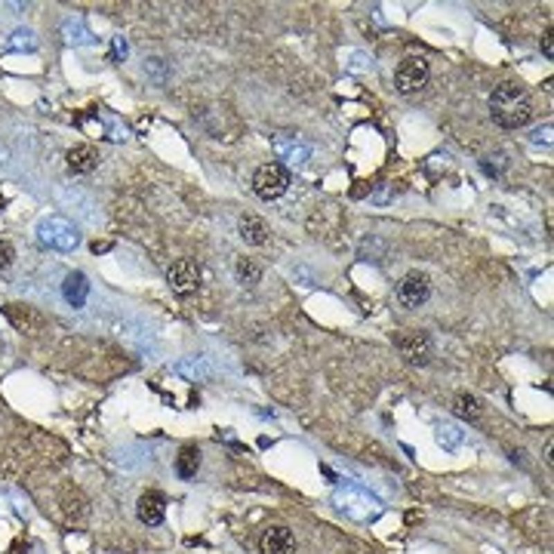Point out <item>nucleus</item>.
Masks as SVG:
<instances>
[{
    "instance_id": "4468645a",
    "label": "nucleus",
    "mask_w": 554,
    "mask_h": 554,
    "mask_svg": "<svg viewBox=\"0 0 554 554\" xmlns=\"http://www.w3.org/2000/svg\"><path fill=\"white\" fill-rule=\"evenodd\" d=\"M197 468H201V450L197 447H182L179 462H176V474H179L182 481H191V477L197 474Z\"/></svg>"
},
{
    "instance_id": "6e6552de",
    "label": "nucleus",
    "mask_w": 554,
    "mask_h": 554,
    "mask_svg": "<svg viewBox=\"0 0 554 554\" xmlns=\"http://www.w3.org/2000/svg\"><path fill=\"white\" fill-rule=\"evenodd\" d=\"M296 551V539L286 526H268L262 533V554H293Z\"/></svg>"
},
{
    "instance_id": "7ed1b4c3",
    "label": "nucleus",
    "mask_w": 554,
    "mask_h": 554,
    "mask_svg": "<svg viewBox=\"0 0 554 554\" xmlns=\"http://www.w3.org/2000/svg\"><path fill=\"white\" fill-rule=\"evenodd\" d=\"M167 284L176 296H188L201 286V265L194 259H179L173 268L167 271Z\"/></svg>"
},
{
    "instance_id": "f257e3e1",
    "label": "nucleus",
    "mask_w": 554,
    "mask_h": 554,
    "mask_svg": "<svg viewBox=\"0 0 554 554\" xmlns=\"http://www.w3.org/2000/svg\"><path fill=\"white\" fill-rule=\"evenodd\" d=\"M490 114L499 127L505 129H521L533 118V102L524 86L517 84H499L490 95Z\"/></svg>"
},
{
    "instance_id": "423d86ee",
    "label": "nucleus",
    "mask_w": 554,
    "mask_h": 554,
    "mask_svg": "<svg viewBox=\"0 0 554 554\" xmlns=\"http://www.w3.org/2000/svg\"><path fill=\"white\" fill-rule=\"evenodd\" d=\"M40 241L59 246V250H71V246H77L80 237H77V228L68 225L65 219H50V222L40 225Z\"/></svg>"
},
{
    "instance_id": "6ab92c4d",
    "label": "nucleus",
    "mask_w": 554,
    "mask_h": 554,
    "mask_svg": "<svg viewBox=\"0 0 554 554\" xmlns=\"http://www.w3.org/2000/svg\"><path fill=\"white\" fill-rule=\"evenodd\" d=\"M542 50H545V56H551V53H554V46H551V34H545V37H542Z\"/></svg>"
},
{
    "instance_id": "20e7f679",
    "label": "nucleus",
    "mask_w": 554,
    "mask_h": 554,
    "mask_svg": "<svg viewBox=\"0 0 554 554\" xmlns=\"http://www.w3.org/2000/svg\"><path fill=\"white\" fill-rule=\"evenodd\" d=\"M428 84V62L422 56H413V59H403L398 74H394V86H398L400 93H416L422 90V86Z\"/></svg>"
},
{
    "instance_id": "1a4fd4ad",
    "label": "nucleus",
    "mask_w": 554,
    "mask_h": 554,
    "mask_svg": "<svg viewBox=\"0 0 554 554\" xmlns=\"http://www.w3.org/2000/svg\"><path fill=\"white\" fill-rule=\"evenodd\" d=\"M3 314L12 320V326L22 333H40L44 330V317H40L34 308H25V305H6Z\"/></svg>"
},
{
    "instance_id": "f8f14e48",
    "label": "nucleus",
    "mask_w": 554,
    "mask_h": 554,
    "mask_svg": "<svg viewBox=\"0 0 554 554\" xmlns=\"http://www.w3.org/2000/svg\"><path fill=\"white\" fill-rule=\"evenodd\" d=\"M62 293H65V299L71 302L74 308H80L86 302V293H90V284H86V277L80 275V271H74V275L65 277V286H62Z\"/></svg>"
},
{
    "instance_id": "a211bd4d",
    "label": "nucleus",
    "mask_w": 554,
    "mask_h": 554,
    "mask_svg": "<svg viewBox=\"0 0 554 554\" xmlns=\"http://www.w3.org/2000/svg\"><path fill=\"white\" fill-rule=\"evenodd\" d=\"M12 259H16V250H12V243L0 241V268H10Z\"/></svg>"
},
{
    "instance_id": "f03ea898",
    "label": "nucleus",
    "mask_w": 554,
    "mask_h": 554,
    "mask_svg": "<svg viewBox=\"0 0 554 554\" xmlns=\"http://www.w3.org/2000/svg\"><path fill=\"white\" fill-rule=\"evenodd\" d=\"M286 169L280 167V163H265V167L256 169V176H252V191H256V197H262V201H277L280 194L286 191Z\"/></svg>"
},
{
    "instance_id": "f3484780",
    "label": "nucleus",
    "mask_w": 554,
    "mask_h": 554,
    "mask_svg": "<svg viewBox=\"0 0 554 554\" xmlns=\"http://www.w3.org/2000/svg\"><path fill=\"white\" fill-rule=\"evenodd\" d=\"M437 437H441V443H443L447 450H456V447H459V441H462V431L453 428V425H441Z\"/></svg>"
},
{
    "instance_id": "ddd939ff",
    "label": "nucleus",
    "mask_w": 554,
    "mask_h": 554,
    "mask_svg": "<svg viewBox=\"0 0 554 554\" xmlns=\"http://www.w3.org/2000/svg\"><path fill=\"white\" fill-rule=\"evenodd\" d=\"M241 237L246 243H252V246H262L265 241H268V225H265L262 219H256V216H243L241 219Z\"/></svg>"
},
{
    "instance_id": "39448f33",
    "label": "nucleus",
    "mask_w": 554,
    "mask_h": 554,
    "mask_svg": "<svg viewBox=\"0 0 554 554\" xmlns=\"http://www.w3.org/2000/svg\"><path fill=\"white\" fill-rule=\"evenodd\" d=\"M428 296H431V284H428V275H422V271H409V275L398 284V299H400L403 308L425 305Z\"/></svg>"
},
{
    "instance_id": "dca6fc26",
    "label": "nucleus",
    "mask_w": 554,
    "mask_h": 554,
    "mask_svg": "<svg viewBox=\"0 0 554 554\" xmlns=\"http://www.w3.org/2000/svg\"><path fill=\"white\" fill-rule=\"evenodd\" d=\"M234 275H237V280H241L243 286H256L259 277H262V271H259L256 262H250V259H241V262L234 265Z\"/></svg>"
},
{
    "instance_id": "2eb2a0df",
    "label": "nucleus",
    "mask_w": 554,
    "mask_h": 554,
    "mask_svg": "<svg viewBox=\"0 0 554 554\" xmlns=\"http://www.w3.org/2000/svg\"><path fill=\"white\" fill-rule=\"evenodd\" d=\"M456 416H462V419H477L481 416V400L474 398V394H459L453 403Z\"/></svg>"
},
{
    "instance_id": "0eeeda50",
    "label": "nucleus",
    "mask_w": 554,
    "mask_h": 554,
    "mask_svg": "<svg viewBox=\"0 0 554 554\" xmlns=\"http://www.w3.org/2000/svg\"><path fill=\"white\" fill-rule=\"evenodd\" d=\"M398 348H400V354L409 360V364H428L431 360V339L425 336V333H416V330H409V333H400L398 336Z\"/></svg>"
},
{
    "instance_id": "9d476101",
    "label": "nucleus",
    "mask_w": 554,
    "mask_h": 554,
    "mask_svg": "<svg viewBox=\"0 0 554 554\" xmlns=\"http://www.w3.org/2000/svg\"><path fill=\"white\" fill-rule=\"evenodd\" d=\"M95 167H99V154H95L93 145H77L68 151V169L71 173L84 176V173H93Z\"/></svg>"
},
{
    "instance_id": "9b49d317",
    "label": "nucleus",
    "mask_w": 554,
    "mask_h": 554,
    "mask_svg": "<svg viewBox=\"0 0 554 554\" xmlns=\"http://www.w3.org/2000/svg\"><path fill=\"white\" fill-rule=\"evenodd\" d=\"M163 505H167V499H163L160 492H145V496L139 499V521L148 526L163 524Z\"/></svg>"
}]
</instances>
